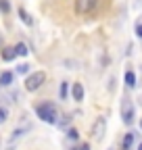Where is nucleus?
<instances>
[{"label": "nucleus", "instance_id": "nucleus-1", "mask_svg": "<svg viewBox=\"0 0 142 150\" xmlns=\"http://www.w3.org/2000/svg\"><path fill=\"white\" fill-rule=\"evenodd\" d=\"M36 112H38V117L42 119V121H46V123H57V108H55V104H50V102H44V104H40L38 108H36Z\"/></svg>", "mask_w": 142, "mask_h": 150}, {"label": "nucleus", "instance_id": "nucleus-17", "mask_svg": "<svg viewBox=\"0 0 142 150\" xmlns=\"http://www.w3.org/2000/svg\"><path fill=\"white\" fill-rule=\"evenodd\" d=\"M136 35H138V38H142V23H140V25H136Z\"/></svg>", "mask_w": 142, "mask_h": 150}, {"label": "nucleus", "instance_id": "nucleus-13", "mask_svg": "<svg viewBox=\"0 0 142 150\" xmlns=\"http://www.w3.org/2000/svg\"><path fill=\"white\" fill-rule=\"evenodd\" d=\"M0 11H2V13H9V11H11L9 0H0Z\"/></svg>", "mask_w": 142, "mask_h": 150}, {"label": "nucleus", "instance_id": "nucleus-22", "mask_svg": "<svg viewBox=\"0 0 142 150\" xmlns=\"http://www.w3.org/2000/svg\"><path fill=\"white\" fill-rule=\"evenodd\" d=\"M140 127H142V121H140Z\"/></svg>", "mask_w": 142, "mask_h": 150}, {"label": "nucleus", "instance_id": "nucleus-19", "mask_svg": "<svg viewBox=\"0 0 142 150\" xmlns=\"http://www.w3.org/2000/svg\"><path fill=\"white\" fill-rule=\"evenodd\" d=\"M75 150H90V144H82V146L75 148Z\"/></svg>", "mask_w": 142, "mask_h": 150}, {"label": "nucleus", "instance_id": "nucleus-15", "mask_svg": "<svg viewBox=\"0 0 142 150\" xmlns=\"http://www.w3.org/2000/svg\"><path fill=\"white\" fill-rule=\"evenodd\" d=\"M75 8H77V11H84V8H86V2H84V0H80V2L75 4Z\"/></svg>", "mask_w": 142, "mask_h": 150}, {"label": "nucleus", "instance_id": "nucleus-6", "mask_svg": "<svg viewBox=\"0 0 142 150\" xmlns=\"http://www.w3.org/2000/svg\"><path fill=\"white\" fill-rule=\"evenodd\" d=\"M13 79H15V75H13L11 71H4L2 75H0V86L6 88V86H11V83H13Z\"/></svg>", "mask_w": 142, "mask_h": 150}, {"label": "nucleus", "instance_id": "nucleus-16", "mask_svg": "<svg viewBox=\"0 0 142 150\" xmlns=\"http://www.w3.org/2000/svg\"><path fill=\"white\" fill-rule=\"evenodd\" d=\"M69 138L75 140V138H77V131H75V129H69Z\"/></svg>", "mask_w": 142, "mask_h": 150}, {"label": "nucleus", "instance_id": "nucleus-7", "mask_svg": "<svg viewBox=\"0 0 142 150\" xmlns=\"http://www.w3.org/2000/svg\"><path fill=\"white\" fill-rule=\"evenodd\" d=\"M132 144H134V134L128 131L126 138H123V142H121V150H132Z\"/></svg>", "mask_w": 142, "mask_h": 150}, {"label": "nucleus", "instance_id": "nucleus-10", "mask_svg": "<svg viewBox=\"0 0 142 150\" xmlns=\"http://www.w3.org/2000/svg\"><path fill=\"white\" fill-rule=\"evenodd\" d=\"M15 56H17L15 54V48H2V59L4 61H13Z\"/></svg>", "mask_w": 142, "mask_h": 150}, {"label": "nucleus", "instance_id": "nucleus-20", "mask_svg": "<svg viewBox=\"0 0 142 150\" xmlns=\"http://www.w3.org/2000/svg\"><path fill=\"white\" fill-rule=\"evenodd\" d=\"M138 150H142V142H140V144H138Z\"/></svg>", "mask_w": 142, "mask_h": 150}, {"label": "nucleus", "instance_id": "nucleus-5", "mask_svg": "<svg viewBox=\"0 0 142 150\" xmlns=\"http://www.w3.org/2000/svg\"><path fill=\"white\" fill-rule=\"evenodd\" d=\"M71 94H73V98L80 102V100H84V86L77 81V83H73V88H71Z\"/></svg>", "mask_w": 142, "mask_h": 150}, {"label": "nucleus", "instance_id": "nucleus-21", "mask_svg": "<svg viewBox=\"0 0 142 150\" xmlns=\"http://www.w3.org/2000/svg\"><path fill=\"white\" fill-rule=\"evenodd\" d=\"M0 46H2V38H0Z\"/></svg>", "mask_w": 142, "mask_h": 150}, {"label": "nucleus", "instance_id": "nucleus-3", "mask_svg": "<svg viewBox=\"0 0 142 150\" xmlns=\"http://www.w3.org/2000/svg\"><path fill=\"white\" fill-rule=\"evenodd\" d=\"M121 119H123V123H132L134 121V104H132L130 98L123 100V104H121Z\"/></svg>", "mask_w": 142, "mask_h": 150}, {"label": "nucleus", "instance_id": "nucleus-14", "mask_svg": "<svg viewBox=\"0 0 142 150\" xmlns=\"http://www.w3.org/2000/svg\"><path fill=\"white\" fill-rule=\"evenodd\" d=\"M6 117H9V110H6V108H2V106H0V125H2V123L6 121Z\"/></svg>", "mask_w": 142, "mask_h": 150}, {"label": "nucleus", "instance_id": "nucleus-4", "mask_svg": "<svg viewBox=\"0 0 142 150\" xmlns=\"http://www.w3.org/2000/svg\"><path fill=\"white\" fill-rule=\"evenodd\" d=\"M104 131H107V119H104V117H98V119L94 121V129H92L96 142H100V140L104 138Z\"/></svg>", "mask_w": 142, "mask_h": 150}, {"label": "nucleus", "instance_id": "nucleus-9", "mask_svg": "<svg viewBox=\"0 0 142 150\" xmlns=\"http://www.w3.org/2000/svg\"><path fill=\"white\" fill-rule=\"evenodd\" d=\"M27 52H29V50H27V46H25L23 42H19V44L15 46V54H17V56H27Z\"/></svg>", "mask_w": 142, "mask_h": 150}, {"label": "nucleus", "instance_id": "nucleus-12", "mask_svg": "<svg viewBox=\"0 0 142 150\" xmlns=\"http://www.w3.org/2000/svg\"><path fill=\"white\" fill-rule=\"evenodd\" d=\"M19 17H21V21H23L25 25H31V23H33V21H31V17L25 13V8H19Z\"/></svg>", "mask_w": 142, "mask_h": 150}, {"label": "nucleus", "instance_id": "nucleus-18", "mask_svg": "<svg viewBox=\"0 0 142 150\" xmlns=\"http://www.w3.org/2000/svg\"><path fill=\"white\" fill-rule=\"evenodd\" d=\"M19 73H27V65H19V69H17Z\"/></svg>", "mask_w": 142, "mask_h": 150}, {"label": "nucleus", "instance_id": "nucleus-11", "mask_svg": "<svg viewBox=\"0 0 142 150\" xmlns=\"http://www.w3.org/2000/svg\"><path fill=\"white\" fill-rule=\"evenodd\" d=\"M59 94H61V100H65V98L69 96V83H67V81H63V83H61V88H59Z\"/></svg>", "mask_w": 142, "mask_h": 150}, {"label": "nucleus", "instance_id": "nucleus-2", "mask_svg": "<svg viewBox=\"0 0 142 150\" xmlns=\"http://www.w3.org/2000/svg\"><path fill=\"white\" fill-rule=\"evenodd\" d=\"M44 81H46V73H44V71H36V73L27 75V79H25V90H27V92H36Z\"/></svg>", "mask_w": 142, "mask_h": 150}, {"label": "nucleus", "instance_id": "nucleus-8", "mask_svg": "<svg viewBox=\"0 0 142 150\" xmlns=\"http://www.w3.org/2000/svg\"><path fill=\"white\" fill-rule=\"evenodd\" d=\"M123 79H126V86H128V88H134V86H136V75H134V71H126V77H123Z\"/></svg>", "mask_w": 142, "mask_h": 150}]
</instances>
